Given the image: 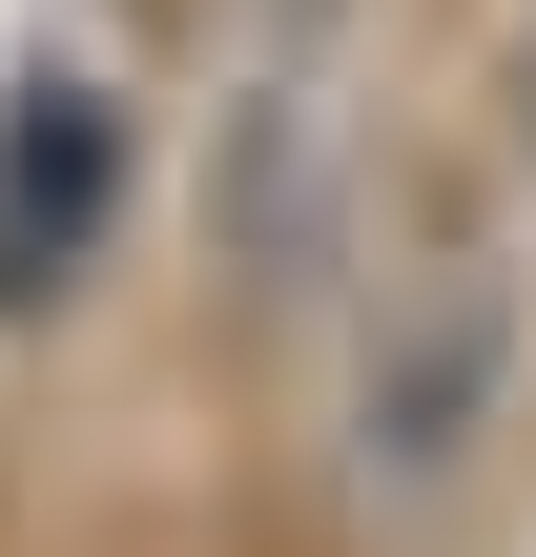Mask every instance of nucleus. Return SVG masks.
<instances>
[{"label": "nucleus", "mask_w": 536, "mask_h": 557, "mask_svg": "<svg viewBox=\"0 0 536 557\" xmlns=\"http://www.w3.org/2000/svg\"><path fill=\"white\" fill-rule=\"evenodd\" d=\"M103 207H124V103L103 83H21V124H0V289H62L103 248Z\"/></svg>", "instance_id": "1"}]
</instances>
